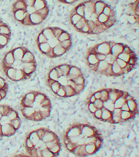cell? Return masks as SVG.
<instances>
[{
  "label": "cell",
  "mask_w": 139,
  "mask_h": 157,
  "mask_svg": "<svg viewBox=\"0 0 139 157\" xmlns=\"http://www.w3.org/2000/svg\"><path fill=\"white\" fill-rule=\"evenodd\" d=\"M56 94H57V95L60 97L66 98V93H65V90L64 87L61 85L59 90H58L57 92H56Z\"/></svg>",
  "instance_id": "obj_20"
},
{
  "label": "cell",
  "mask_w": 139,
  "mask_h": 157,
  "mask_svg": "<svg viewBox=\"0 0 139 157\" xmlns=\"http://www.w3.org/2000/svg\"><path fill=\"white\" fill-rule=\"evenodd\" d=\"M48 87L51 89L52 92L56 94L60 88L61 85L58 83V81H53L52 84H50Z\"/></svg>",
  "instance_id": "obj_17"
},
{
  "label": "cell",
  "mask_w": 139,
  "mask_h": 157,
  "mask_svg": "<svg viewBox=\"0 0 139 157\" xmlns=\"http://www.w3.org/2000/svg\"><path fill=\"white\" fill-rule=\"evenodd\" d=\"M94 96H95L96 99H100V92H98L94 94Z\"/></svg>",
  "instance_id": "obj_25"
},
{
  "label": "cell",
  "mask_w": 139,
  "mask_h": 157,
  "mask_svg": "<svg viewBox=\"0 0 139 157\" xmlns=\"http://www.w3.org/2000/svg\"><path fill=\"white\" fill-rule=\"evenodd\" d=\"M21 127L19 114L9 105L0 104V137L14 136Z\"/></svg>",
  "instance_id": "obj_5"
},
{
  "label": "cell",
  "mask_w": 139,
  "mask_h": 157,
  "mask_svg": "<svg viewBox=\"0 0 139 157\" xmlns=\"http://www.w3.org/2000/svg\"><path fill=\"white\" fill-rule=\"evenodd\" d=\"M126 103H127V104L128 105L129 109L131 112H135L137 111V103L134 99L131 98V99L128 100V101H126Z\"/></svg>",
  "instance_id": "obj_14"
},
{
  "label": "cell",
  "mask_w": 139,
  "mask_h": 157,
  "mask_svg": "<svg viewBox=\"0 0 139 157\" xmlns=\"http://www.w3.org/2000/svg\"><path fill=\"white\" fill-rule=\"evenodd\" d=\"M69 79H68L67 76H60L58 79V83L61 85V86H66L68 85Z\"/></svg>",
  "instance_id": "obj_16"
},
{
  "label": "cell",
  "mask_w": 139,
  "mask_h": 157,
  "mask_svg": "<svg viewBox=\"0 0 139 157\" xmlns=\"http://www.w3.org/2000/svg\"><path fill=\"white\" fill-rule=\"evenodd\" d=\"M88 110L90 111V112L91 113H92L93 114H94V112L97 110V109L96 108V107L94 106V104L92 103H88Z\"/></svg>",
  "instance_id": "obj_22"
},
{
  "label": "cell",
  "mask_w": 139,
  "mask_h": 157,
  "mask_svg": "<svg viewBox=\"0 0 139 157\" xmlns=\"http://www.w3.org/2000/svg\"><path fill=\"white\" fill-rule=\"evenodd\" d=\"M59 77H60L59 74L55 68H53L50 71L48 75V79H50L55 81H57Z\"/></svg>",
  "instance_id": "obj_15"
},
{
  "label": "cell",
  "mask_w": 139,
  "mask_h": 157,
  "mask_svg": "<svg viewBox=\"0 0 139 157\" xmlns=\"http://www.w3.org/2000/svg\"><path fill=\"white\" fill-rule=\"evenodd\" d=\"M11 37V30L8 25L0 19V50L4 49Z\"/></svg>",
  "instance_id": "obj_6"
},
{
  "label": "cell",
  "mask_w": 139,
  "mask_h": 157,
  "mask_svg": "<svg viewBox=\"0 0 139 157\" xmlns=\"http://www.w3.org/2000/svg\"><path fill=\"white\" fill-rule=\"evenodd\" d=\"M81 124H79L75 125L72 127L69 128L67 132L66 137H69L80 135L81 134Z\"/></svg>",
  "instance_id": "obj_8"
},
{
  "label": "cell",
  "mask_w": 139,
  "mask_h": 157,
  "mask_svg": "<svg viewBox=\"0 0 139 157\" xmlns=\"http://www.w3.org/2000/svg\"><path fill=\"white\" fill-rule=\"evenodd\" d=\"M1 70L4 76L13 82L29 79L36 71L35 56L27 49L22 58H14L11 50L6 52L1 61Z\"/></svg>",
  "instance_id": "obj_3"
},
{
  "label": "cell",
  "mask_w": 139,
  "mask_h": 157,
  "mask_svg": "<svg viewBox=\"0 0 139 157\" xmlns=\"http://www.w3.org/2000/svg\"><path fill=\"white\" fill-rule=\"evenodd\" d=\"M0 1H1V0H0Z\"/></svg>",
  "instance_id": "obj_26"
},
{
  "label": "cell",
  "mask_w": 139,
  "mask_h": 157,
  "mask_svg": "<svg viewBox=\"0 0 139 157\" xmlns=\"http://www.w3.org/2000/svg\"><path fill=\"white\" fill-rule=\"evenodd\" d=\"M11 11L14 19L24 26L41 24L49 14L46 0H15Z\"/></svg>",
  "instance_id": "obj_2"
},
{
  "label": "cell",
  "mask_w": 139,
  "mask_h": 157,
  "mask_svg": "<svg viewBox=\"0 0 139 157\" xmlns=\"http://www.w3.org/2000/svg\"><path fill=\"white\" fill-rule=\"evenodd\" d=\"M70 22L79 32L98 34L115 23L116 12L110 5L102 0H86L72 9Z\"/></svg>",
  "instance_id": "obj_1"
},
{
  "label": "cell",
  "mask_w": 139,
  "mask_h": 157,
  "mask_svg": "<svg viewBox=\"0 0 139 157\" xmlns=\"http://www.w3.org/2000/svg\"><path fill=\"white\" fill-rule=\"evenodd\" d=\"M80 75H82V73L80 69L75 66L71 65L70 70H69V72L67 76L69 80H73L75 77L80 76Z\"/></svg>",
  "instance_id": "obj_9"
},
{
  "label": "cell",
  "mask_w": 139,
  "mask_h": 157,
  "mask_svg": "<svg viewBox=\"0 0 139 157\" xmlns=\"http://www.w3.org/2000/svg\"><path fill=\"white\" fill-rule=\"evenodd\" d=\"M63 87H64L65 90L66 98L74 96L75 95H77V93L75 92V90L70 85H66V86H63Z\"/></svg>",
  "instance_id": "obj_12"
},
{
  "label": "cell",
  "mask_w": 139,
  "mask_h": 157,
  "mask_svg": "<svg viewBox=\"0 0 139 157\" xmlns=\"http://www.w3.org/2000/svg\"><path fill=\"white\" fill-rule=\"evenodd\" d=\"M71 66V65L68 64H62L58 65V67L62 73V75H63V76H67L69 70H70Z\"/></svg>",
  "instance_id": "obj_13"
},
{
  "label": "cell",
  "mask_w": 139,
  "mask_h": 157,
  "mask_svg": "<svg viewBox=\"0 0 139 157\" xmlns=\"http://www.w3.org/2000/svg\"><path fill=\"white\" fill-rule=\"evenodd\" d=\"M74 82L75 84H84L85 83V79L84 77L83 76V74L80 75V76H79L78 77H75V79H74L73 80H72Z\"/></svg>",
  "instance_id": "obj_18"
},
{
  "label": "cell",
  "mask_w": 139,
  "mask_h": 157,
  "mask_svg": "<svg viewBox=\"0 0 139 157\" xmlns=\"http://www.w3.org/2000/svg\"><path fill=\"white\" fill-rule=\"evenodd\" d=\"M93 104L97 109H101L103 108V101L100 99H96Z\"/></svg>",
  "instance_id": "obj_19"
},
{
  "label": "cell",
  "mask_w": 139,
  "mask_h": 157,
  "mask_svg": "<svg viewBox=\"0 0 139 157\" xmlns=\"http://www.w3.org/2000/svg\"><path fill=\"white\" fill-rule=\"evenodd\" d=\"M60 3H64V4H72L77 1H80V0H58Z\"/></svg>",
  "instance_id": "obj_21"
},
{
  "label": "cell",
  "mask_w": 139,
  "mask_h": 157,
  "mask_svg": "<svg viewBox=\"0 0 139 157\" xmlns=\"http://www.w3.org/2000/svg\"><path fill=\"white\" fill-rule=\"evenodd\" d=\"M93 115L94 117H95V118H96L98 119H100L101 115H102V109H97L95 112H94Z\"/></svg>",
  "instance_id": "obj_23"
},
{
  "label": "cell",
  "mask_w": 139,
  "mask_h": 157,
  "mask_svg": "<svg viewBox=\"0 0 139 157\" xmlns=\"http://www.w3.org/2000/svg\"><path fill=\"white\" fill-rule=\"evenodd\" d=\"M9 86L6 80L0 76V103L7 96Z\"/></svg>",
  "instance_id": "obj_7"
},
{
  "label": "cell",
  "mask_w": 139,
  "mask_h": 157,
  "mask_svg": "<svg viewBox=\"0 0 139 157\" xmlns=\"http://www.w3.org/2000/svg\"><path fill=\"white\" fill-rule=\"evenodd\" d=\"M98 149L94 145V144H88L85 145V151L87 155H91L94 152H96Z\"/></svg>",
  "instance_id": "obj_11"
},
{
  "label": "cell",
  "mask_w": 139,
  "mask_h": 157,
  "mask_svg": "<svg viewBox=\"0 0 139 157\" xmlns=\"http://www.w3.org/2000/svg\"><path fill=\"white\" fill-rule=\"evenodd\" d=\"M44 106H51L50 99L45 94L37 91H30L22 97L19 109L25 118L40 122L44 120L41 115V108Z\"/></svg>",
  "instance_id": "obj_4"
},
{
  "label": "cell",
  "mask_w": 139,
  "mask_h": 157,
  "mask_svg": "<svg viewBox=\"0 0 139 157\" xmlns=\"http://www.w3.org/2000/svg\"><path fill=\"white\" fill-rule=\"evenodd\" d=\"M121 109V111H130L129 109V107H128V105L127 104V103H124L123 106H121V108H120Z\"/></svg>",
  "instance_id": "obj_24"
},
{
  "label": "cell",
  "mask_w": 139,
  "mask_h": 157,
  "mask_svg": "<svg viewBox=\"0 0 139 157\" xmlns=\"http://www.w3.org/2000/svg\"><path fill=\"white\" fill-rule=\"evenodd\" d=\"M134 112H132L131 111H121V114H120V118H121V122H124L125 121H127L129 120L132 117Z\"/></svg>",
  "instance_id": "obj_10"
}]
</instances>
